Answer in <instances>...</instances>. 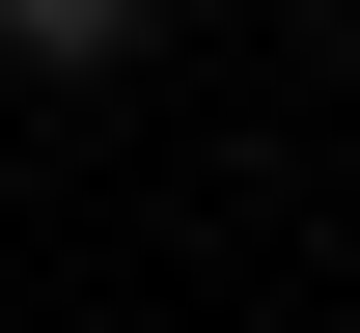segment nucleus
I'll return each mask as SVG.
<instances>
[{
	"label": "nucleus",
	"mask_w": 360,
	"mask_h": 333,
	"mask_svg": "<svg viewBox=\"0 0 360 333\" xmlns=\"http://www.w3.org/2000/svg\"><path fill=\"white\" fill-rule=\"evenodd\" d=\"M139 28H194V0H0V56H28V84H111Z\"/></svg>",
	"instance_id": "nucleus-1"
}]
</instances>
